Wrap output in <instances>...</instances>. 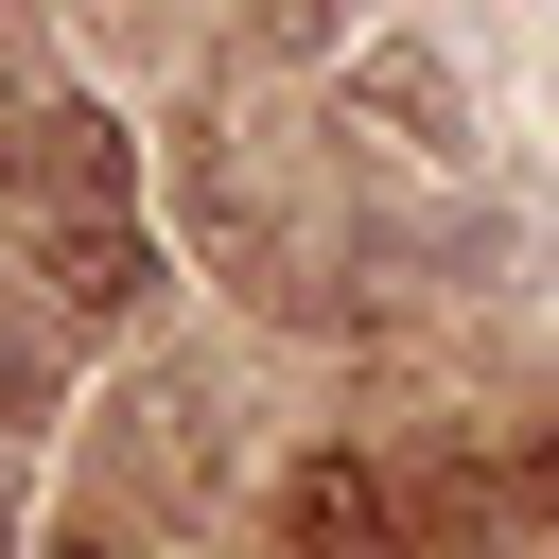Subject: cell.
<instances>
[{"label": "cell", "instance_id": "cell-1", "mask_svg": "<svg viewBox=\"0 0 559 559\" xmlns=\"http://www.w3.org/2000/svg\"><path fill=\"white\" fill-rule=\"evenodd\" d=\"M0 192L35 210V227H105V210H140V140L87 105V87H0Z\"/></svg>", "mask_w": 559, "mask_h": 559}, {"label": "cell", "instance_id": "cell-2", "mask_svg": "<svg viewBox=\"0 0 559 559\" xmlns=\"http://www.w3.org/2000/svg\"><path fill=\"white\" fill-rule=\"evenodd\" d=\"M35 314H52V332H140V314H157V227H140V210L35 227Z\"/></svg>", "mask_w": 559, "mask_h": 559}, {"label": "cell", "instance_id": "cell-3", "mask_svg": "<svg viewBox=\"0 0 559 559\" xmlns=\"http://www.w3.org/2000/svg\"><path fill=\"white\" fill-rule=\"evenodd\" d=\"M349 140H384V157H419V175H472V87H454L437 52H367V70H349Z\"/></svg>", "mask_w": 559, "mask_h": 559}, {"label": "cell", "instance_id": "cell-4", "mask_svg": "<svg viewBox=\"0 0 559 559\" xmlns=\"http://www.w3.org/2000/svg\"><path fill=\"white\" fill-rule=\"evenodd\" d=\"M105 454H122V489H140V507H192V489H210V384H192V367H157V384L105 419Z\"/></svg>", "mask_w": 559, "mask_h": 559}, {"label": "cell", "instance_id": "cell-5", "mask_svg": "<svg viewBox=\"0 0 559 559\" xmlns=\"http://www.w3.org/2000/svg\"><path fill=\"white\" fill-rule=\"evenodd\" d=\"M384 489H367V454H297L280 472V559H384Z\"/></svg>", "mask_w": 559, "mask_h": 559}, {"label": "cell", "instance_id": "cell-6", "mask_svg": "<svg viewBox=\"0 0 559 559\" xmlns=\"http://www.w3.org/2000/svg\"><path fill=\"white\" fill-rule=\"evenodd\" d=\"M52 437V314H0V454Z\"/></svg>", "mask_w": 559, "mask_h": 559}, {"label": "cell", "instance_id": "cell-7", "mask_svg": "<svg viewBox=\"0 0 559 559\" xmlns=\"http://www.w3.org/2000/svg\"><path fill=\"white\" fill-rule=\"evenodd\" d=\"M245 35L262 52H332V0H245Z\"/></svg>", "mask_w": 559, "mask_h": 559}, {"label": "cell", "instance_id": "cell-8", "mask_svg": "<svg viewBox=\"0 0 559 559\" xmlns=\"http://www.w3.org/2000/svg\"><path fill=\"white\" fill-rule=\"evenodd\" d=\"M87 35H105V52H157V35H175V0H87Z\"/></svg>", "mask_w": 559, "mask_h": 559}, {"label": "cell", "instance_id": "cell-9", "mask_svg": "<svg viewBox=\"0 0 559 559\" xmlns=\"http://www.w3.org/2000/svg\"><path fill=\"white\" fill-rule=\"evenodd\" d=\"M507 489H524V524L559 542V437H524V454H507Z\"/></svg>", "mask_w": 559, "mask_h": 559}, {"label": "cell", "instance_id": "cell-10", "mask_svg": "<svg viewBox=\"0 0 559 559\" xmlns=\"http://www.w3.org/2000/svg\"><path fill=\"white\" fill-rule=\"evenodd\" d=\"M0 559H17V454H0Z\"/></svg>", "mask_w": 559, "mask_h": 559}, {"label": "cell", "instance_id": "cell-11", "mask_svg": "<svg viewBox=\"0 0 559 559\" xmlns=\"http://www.w3.org/2000/svg\"><path fill=\"white\" fill-rule=\"evenodd\" d=\"M52 559H105V542H52Z\"/></svg>", "mask_w": 559, "mask_h": 559}]
</instances>
